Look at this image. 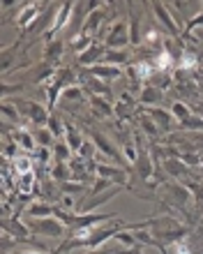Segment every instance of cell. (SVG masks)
Returning <instances> with one entry per match:
<instances>
[{
	"instance_id": "17",
	"label": "cell",
	"mask_w": 203,
	"mask_h": 254,
	"mask_svg": "<svg viewBox=\"0 0 203 254\" xmlns=\"http://www.w3.org/2000/svg\"><path fill=\"white\" fill-rule=\"evenodd\" d=\"M164 171L171 176V178H183V176H192L190 167L185 164L183 160H164Z\"/></svg>"
},
{
	"instance_id": "15",
	"label": "cell",
	"mask_w": 203,
	"mask_h": 254,
	"mask_svg": "<svg viewBox=\"0 0 203 254\" xmlns=\"http://www.w3.org/2000/svg\"><path fill=\"white\" fill-rule=\"evenodd\" d=\"M83 141H86V136L79 132V127H74L72 123H65V143L74 150V155H79V150H81V146H83Z\"/></svg>"
},
{
	"instance_id": "47",
	"label": "cell",
	"mask_w": 203,
	"mask_h": 254,
	"mask_svg": "<svg viewBox=\"0 0 203 254\" xmlns=\"http://www.w3.org/2000/svg\"><path fill=\"white\" fill-rule=\"evenodd\" d=\"M120 102H122V104H127V107H132V109L136 107V100H134V95H129L127 90H125V93L120 95Z\"/></svg>"
},
{
	"instance_id": "45",
	"label": "cell",
	"mask_w": 203,
	"mask_h": 254,
	"mask_svg": "<svg viewBox=\"0 0 203 254\" xmlns=\"http://www.w3.org/2000/svg\"><path fill=\"white\" fill-rule=\"evenodd\" d=\"M169 254H192V250L185 245V243H176L169 248Z\"/></svg>"
},
{
	"instance_id": "28",
	"label": "cell",
	"mask_w": 203,
	"mask_h": 254,
	"mask_svg": "<svg viewBox=\"0 0 203 254\" xmlns=\"http://www.w3.org/2000/svg\"><path fill=\"white\" fill-rule=\"evenodd\" d=\"M72 174V169H69L67 162H55L53 160V169H51V178L58 183H67V176Z\"/></svg>"
},
{
	"instance_id": "36",
	"label": "cell",
	"mask_w": 203,
	"mask_h": 254,
	"mask_svg": "<svg viewBox=\"0 0 203 254\" xmlns=\"http://www.w3.org/2000/svg\"><path fill=\"white\" fill-rule=\"evenodd\" d=\"M2 118H5V123L9 121V123H19V109L16 107H12V104H7V102H2Z\"/></svg>"
},
{
	"instance_id": "24",
	"label": "cell",
	"mask_w": 203,
	"mask_h": 254,
	"mask_svg": "<svg viewBox=\"0 0 203 254\" xmlns=\"http://www.w3.org/2000/svg\"><path fill=\"white\" fill-rule=\"evenodd\" d=\"M102 21H104V12H102V9H95V12H90L88 19H86V23H83V28H81V33H83V35H90L93 30H97V26H100Z\"/></svg>"
},
{
	"instance_id": "32",
	"label": "cell",
	"mask_w": 203,
	"mask_h": 254,
	"mask_svg": "<svg viewBox=\"0 0 203 254\" xmlns=\"http://www.w3.org/2000/svg\"><path fill=\"white\" fill-rule=\"evenodd\" d=\"M90 104L97 109V114L100 116H113V107L108 104L104 97H97V95H90Z\"/></svg>"
},
{
	"instance_id": "1",
	"label": "cell",
	"mask_w": 203,
	"mask_h": 254,
	"mask_svg": "<svg viewBox=\"0 0 203 254\" xmlns=\"http://www.w3.org/2000/svg\"><path fill=\"white\" fill-rule=\"evenodd\" d=\"M152 236H157V241L164 243L166 248L176 245V243H183V238L190 234L187 227H180L173 217H152Z\"/></svg>"
},
{
	"instance_id": "33",
	"label": "cell",
	"mask_w": 203,
	"mask_h": 254,
	"mask_svg": "<svg viewBox=\"0 0 203 254\" xmlns=\"http://www.w3.org/2000/svg\"><path fill=\"white\" fill-rule=\"evenodd\" d=\"M62 102H81L83 100V86H72V88H65L60 95Z\"/></svg>"
},
{
	"instance_id": "48",
	"label": "cell",
	"mask_w": 203,
	"mask_h": 254,
	"mask_svg": "<svg viewBox=\"0 0 203 254\" xmlns=\"http://www.w3.org/2000/svg\"><path fill=\"white\" fill-rule=\"evenodd\" d=\"M21 88H23V83H16V86H2V97H7V95L9 93H14V90H21Z\"/></svg>"
},
{
	"instance_id": "29",
	"label": "cell",
	"mask_w": 203,
	"mask_h": 254,
	"mask_svg": "<svg viewBox=\"0 0 203 254\" xmlns=\"http://www.w3.org/2000/svg\"><path fill=\"white\" fill-rule=\"evenodd\" d=\"M139 125H141V129L148 134L150 139H155V136H159V134H162V129L155 125V121H152L148 114H146V116H139Z\"/></svg>"
},
{
	"instance_id": "19",
	"label": "cell",
	"mask_w": 203,
	"mask_h": 254,
	"mask_svg": "<svg viewBox=\"0 0 203 254\" xmlns=\"http://www.w3.org/2000/svg\"><path fill=\"white\" fill-rule=\"evenodd\" d=\"M53 210L55 206H51V203H30L26 210L28 217H35V220H42V217H53Z\"/></svg>"
},
{
	"instance_id": "30",
	"label": "cell",
	"mask_w": 203,
	"mask_h": 254,
	"mask_svg": "<svg viewBox=\"0 0 203 254\" xmlns=\"http://www.w3.org/2000/svg\"><path fill=\"white\" fill-rule=\"evenodd\" d=\"M72 155H74V150H72L65 141L53 143V160L55 162H67V160H72Z\"/></svg>"
},
{
	"instance_id": "39",
	"label": "cell",
	"mask_w": 203,
	"mask_h": 254,
	"mask_svg": "<svg viewBox=\"0 0 203 254\" xmlns=\"http://www.w3.org/2000/svg\"><path fill=\"white\" fill-rule=\"evenodd\" d=\"M33 183H35V171L33 174H23L21 176V181H19V192L26 196V194L33 190Z\"/></svg>"
},
{
	"instance_id": "46",
	"label": "cell",
	"mask_w": 203,
	"mask_h": 254,
	"mask_svg": "<svg viewBox=\"0 0 203 254\" xmlns=\"http://www.w3.org/2000/svg\"><path fill=\"white\" fill-rule=\"evenodd\" d=\"M35 157H37L40 162H49V157H51V155H49V148L37 146V150H35Z\"/></svg>"
},
{
	"instance_id": "41",
	"label": "cell",
	"mask_w": 203,
	"mask_h": 254,
	"mask_svg": "<svg viewBox=\"0 0 203 254\" xmlns=\"http://www.w3.org/2000/svg\"><path fill=\"white\" fill-rule=\"evenodd\" d=\"M180 160H183L190 169L201 167V153H180Z\"/></svg>"
},
{
	"instance_id": "31",
	"label": "cell",
	"mask_w": 203,
	"mask_h": 254,
	"mask_svg": "<svg viewBox=\"0 0 203 254\" xmlns=\"http://www.w3.org/2000/svg\"><path fill=\"white\" fill-rule=\"evenodd\" d=\"M69 44H72V49H74L79 56L93 47V42H90V35H83V33H79V37H74V40H69Z\"/></svg>"
},
{
	"instance_id": "26",
	"label": "cell",
	"mask_w": 203,
	"mask_h": 254,
	"mask_svg": "<svg viewBox=\"0 0 203 254\" xmlns=\"http://www.w3.org/2000/svg\"><path fill=\"white\" fill-rule=\"evenodd\" d=\"M178 127L183 129V132H203V118L199 114H192L187 121H180Z\"/></svg>"
},
{
	"instance_id": "27",
	"label": "cell",
	"mask_w": 203,
	"mask_h": 254,
	"mask_svg": "<svg viewBox=\"0 0 203 254\" xmlns=\"http://www.w3.org/2000/svg\"><path fill=\"white\" fill-rule=\"evenodd\" d=\"M33 136H35V141H37V146H44V148H51L53 146V132L49 129V127H37L33 132Z\"/></svg>"
},
{
	"instance_id": "8",
	"label": "cell",
	"mask_w": 203,
	"mask_h": 254,
	"mask_svg": "<svg viewBox=\"0 0 203 254\" xmlns=\"http://www.w3.org/2000/svg\"><path fill=\"white\" fill-rule=\"evenodd\" d=\"M146 114L155 121V125L159 127L164 134H171L173 125H176V118H173L171 111H164V109H159V107H150V109H146Z\"/></svg>"
},
{
	"instance_id": "51",
	"label": "cell",
	"mask_w": 203,
	"mask_h": 254,
	"mask_svg": "<svg viewBox=\"0 0 203 254\" xmlns=\"http://www.w3.org/2000/svg\"><path fill=\"white\" fill-rule=\"evenodd\" d=\"M201 169H203V153H201Z\"/></svg>"
},
{
	"instance_id": "5",
	"label": "cell",
	"mask_w": 203,
	"mask_h": 254,
	"mask_svg": "<svg viewBox=\"0 0 203 254\" xmlns=\"http://www.w3.org/2000/svg\"><path fill=\"white\" fill-rule=\"evenodd\" d=\"M127 44H132L127 23H125V21H115L113 26L108 28L106 49H127Z\"/></svg>"
},
{
	"instance_id": "9",
	"label": "cell",
	"mask_w": 203,
	"mask_h": 254,
	"mask_svg": "<svg viewBox=\"0 0 203 254\" xmlns=\"http://www.w3.org/2000/svg\"><path fill=\"white\" fill-rule=\"evenodd\" d=\"M104 54H106V47H102V44H93L88 51H83V54L76 58V63L88 69V67L100 65V61H104Z\"/></svg>"
},
{
	"instance_id": "10",
	"label": "cell",
	"mask_w": 203,
	"mask_h": 254,
	"mask_svg": "<svg viewBox=\"0 0 203 254\" xmlns=\"http://www.w3.org/2000/svg\"><path fill=\"white\" fill-rule=\"evenodd\" d=\"M88 74L108 83V81H113V79H120L122 69L120 67H113V65H106V63H100V65H95V67H88Z\"/></svg>"
},
{
	"instance_id": "18",
	"label": "cell",
	"mask_w": 203,
	"mask_h": 254,
	"mask_svg": "<svg viewBox=\"0 0 203 254\" xmlns=\"http://www.w3.org/2000/svg\"><path fill=\"white\" fill-rule=\"evenodd\" d=\"M90 139L95 141V146H97V148H100V150H102V153H104V155H108V157H111V160H113V162H118V164H122V160H120V155L115 153V148H113V146H111V141H108V139H106V136H102V134L93 132V134H90Z\"/></svg>"
},
{
	"instance_id": "34",
	"label": "cell",
	"mask_w": 203,
	"mask_h": 254,
	"mask_svg": "<svg viewBox=\"0 0 203 254\" xmlns=\"http://www.w3.org/2000/svg\"><path fill=\"white\" fill-rule=\"evenodd\" d=\"M185 185L192 192V199H197L199 206H203V181H187Z\"/></svg>"
},
{
	"instance_id": "13",
	"label": "cell",
	"mask_w": 203,
	"mask_h": 254,
	"mask_svg": "<svg viewBox=\"0 0 203 254\" xmlns=\"http://www.w3.org/2000/svg\"><path fill=\"white\" fill-rule=\"evenodd\" d=\"M81 86H86V90H90V95H97V97H104V100H111V88H108L106 81L95 79V76H90L88 74V79H83Z\"/></svg>"
},
{
	"instance_id": "20",
	"label": "cell",
	"mask_w": 203,
	"mask_h": 254,
	"mask_svg": "<svg viewBox=\"0 0 203 254\" xmlns=\"http://www.w3.org/2000/svg\"><path fill=\"white\" fill-rule=\"evenodd\" d=\"M146 83H150V86L159 88L162 93H166V90H169V88L173 86V76H171L169 72H159V69H157V72L152 74V76H150V79L146 81Z\"/></svg>"
},
{
	"instance_id": "49",
	"label": "cell",
	"mask_w": 203,
	"mask_h": 254,
	"mask_svg": "<svg viewBox=\"0 0 203 254\" xmlns=\"http://www.w3.org/2000/svg\"><path fill=\"white\" fill-rule=\"evenodd\" d=\"M14 254H47V252H21V250L16 252V250H14Z\"/></svg>"
},
{
	"instance_id": "21",
	"label": "cell",
	"mask_w": 203,
	"mask_h": 254,
	"mask_svg": "<svg viewBox=\"0 0 203 254\" xmlns=\"http://www.w3.org/2000/svg\"><path fill=\"white\" fill-rule=\"evenodd\" d=\"M62 47H65V44H62V40H58V37H55V40H51V42H47V49H44V61L47 63H58V58H60L62 56Z\"/></svg>"
},
{
	"instance_id": "3",
	"label": "cell",
	"mask_w": 203,
	"mask_h": 254,
	"mask_svg": "<svg viewBox=\"0 0 203 254\" xmlns=\"http://www.w3.org/2000/svg\"><path fill=\"white\" fill-rule=\"evenodd\" d=\"M95 176L97 178H106V181L115 183L118 188H127L129 190L127 171H125L122 167H111V164H104V162H97L95 164Z\"/></svg>"
},
{
	"instance_id": "11",
	"label": "cell",
	"mask_w": 203,
	"mask_h": 254,
	"mask_svg": "<svg viewBox=\"0 0 203 254\" xmlns=\"http://www.w3.org/2000/svg\"><path fill=\"white\" fill-rule=\"evenodd\" d=\"M122 190L125 188H111V190H106V192L97 194V196H90V201H86L81 206V213H95V208H100L102 203H106V201H111L113 196H118Z\"/></svg>"
},
{
	"instance_id": "4",
	"label": "cell",
	"mask_w": 203,
	"mask_h": 254,
	"mask_svg": "<svg viewBox=\"0 0 203 254\" xmlns=\"http://www.w3.org/2000/svg\"><path fill=\"white\" fill-rule=\"evenodd\" d=\"M14 107H19L21 114L28 116V121L35 123V125H47L51 114H49L47 109L42 107V104H35V102H28V100H16Z\"/></svg>"
},
{
	"instance_id": "50",
	"label": "cell",
	"mask_w": 203,
	"mask_h": 254,
	"mask_svg": "<svg viewBox=\"0 0 203 254\" xmlns=\"http://www.w3.org/2000/svg\"><path fill=\"white\" fill-rule=\"evenodd\" d=\"M197 234H199V236H203V224H201V227H197Z\"/></svg>"
},
{
	"instance_id": "43",
	"label": "cell",
	"mask_w": 203,
	"mask_h": 254,
	"mask_svg": "<svg viewBox=\"0 0 203 254\" xmlns=\"http://www.w3.org/2000/svg\"><path fill=\"white\" fill-rule=\"evenodd\" d=\"M197 26H203V12L201 14H194V16L187 21V26H185V35H190Z\"/></svg>"
},
{
	"instance_id": "25",
	"label": "cell",
	"mask_w": 203,
	"mask_h": 254,
	"mask_svg": "<svg viewBox=\"0 0 203 254\" xmlns=\"http://www.w3.org/2000/svg\"><path fill=\"white\" fill-rule=\"evenodd\" d=\"M14 141L19 143L21 148H26V150H37V141H35V136L30 132H26V129H19V132L14 134Z\"/></svg>"
},
{
	"instance_id": "38",
	"label": "cell",
	"mask_w": 203,
	"mask_h": 254,
	"mask_svg": "<svg viewBox=\"0 0 203 254\" xmlns=\"http://www.w3.org/2000/svg\"><path fill=\"white\" fill-rule=\"evenodd\" d=\"M113 188V183L106 181V178H95V185H93V190H90V196H97V194L106 192V190Z\"/></svg>"
},
{
	"instance_id": "22",
	"label": "cell",
	"mask_w": 203,
	"mask_h": 254,
	"mask_svg": "<svg viewBox=\"0 0 203 254\" xmlns=\"http://www.w3.org/2000/svg\"><path fill=\"white\" fill-rule=\"evenodd\" d=\"M104 63H106V65H113V67L125 65V63H127V51H122V49H106Z\"/></svg>"
},
{
	"instance_id": "40",
	"label": "cell",
	"mask_w": 203,
	"mask_h": 254,
	"mask_svg": "<svg viewBox=\"0 0 203 254\" xmlns=\"http://www.w3.org/2000/svg\"><path fill=\"white\" fill-rule=\"evenodd\" d=\"M14 167H16V174H21V176H23V174H33V171H35L28 157H16V160H14Z\"/></svg>"
},
{
	"instance_id": "37",
	"label": "cell",
	"mask_w": 203,
	"mask_h": 254,
	"mask_svg": "<svg viewBox=\"0 0 203 254\" xmlns=\"http://www.w3.org/2000/svg\"><path fill=\"white\" fill-rule=\"evenodd\" d=\"M93 153H95V141L86 139L83 141V146H81V150H79V157L86 160V162H93Z\"/></svg>"
},
{
	"instance_id": "12",
	"label": "cell",
	"mask_w": 203,
	"mask_h": 254,
	"mask_svg": "<svg viewBox=\"0 0 203 254\" xmlns=\"http://www.w3.org/2000/svg\"><path fill=\"white\" fill-rule=\"evenodd\" d=\"M164 192L169 194V196H173L180 208H185V203L192 199V192L187 190L185 183H166V185H164Z\"/></svg>"
},
{
	"instance_id": "42",
	"label": "cell",
	"mask_w": 203,
	"mask_h": 254,
	"mask_svg": "<svg viewBox=\"0 0 203 254\" xmlns=\"http://www.w3.org/2000/svg\"><path fill=\"white\" fill-rule=\"evenodd\" d=\"M113 114L118 116V121H127L129 116H132V107L122 104V102H115V104H113Z\"/></svg>"
},
{
	"instance_id": "35",
	"label": "cell",
	"mask_w": 203,
	"mask_h": 254,
	"mask_svg": "<svg viewBox=\"0 0 203 254\" xmlns=\"http://www.w3.org/2000/svg\"><path fill=\"white\" fill-rule=\"evenodd\" d=\"M47 127L53 132V136H65V123H60V118L55 114H51V118H49Z\"/></svg>"
},
{
	"instance_id": "2",
	"label": "cell",
	"mask_w": 203,
	"mask_h": 254,
	"mask_svg": "<svg viewBox=\"0 0 203 254\" xmlns=\"http://www.w3.org/2000/svg\"><path fill=\"white\" fill-rule=\"evenodd\" d=\"M28 229L37 236H53V238H62L65 236V224L55 217H42V220H35V217H26Z\"/></svg>"
},
{
	"instance_id": "7",
	"label": "cell",
	"mask_w": 203,
	"mask_h": 254,
	"mask_svg": "<svg viewBox=\"0 0 203 254\" xmlns=\"http://www.w3.org/2000/svg\"><path fill=\"white\" fill-rule=\"evenodd\" d=\"M42 7L47 5H35V2H28V5H23V12L16 16V26L21 28V30H30L33 28V23L42 16Z\"/></svg>"
},
{
	"instance_id": "14",
	"label": "cell",
	"mask_w": 203,
	"mask_h": 254,
	"mask_svg": "<svg viewBox=\"0 0 203 254\" xmlns=\"http://www.w3.org/2000/svg\"><path fill=\"white\" fill-rule=\"evenodd\" d=\"M69 12H74V5L72 2H62L60 9H58V14H55V21H53V28L51 30H47V40L51 42V35L53 33H60L62 28L67 26V21H69Z\"/></svg>"
},
{
	"instance_id": "44",
	"label": "cell",
	"mask_w": 203,
	"mask_h": 254,
	"mask_svg": "<svg viewBox=\"0 0 203 254\" xmlns=\"http://www.w3.org/2000/svg\"><path fill=\"white\" fill-rule=\"evenodd\" d=\"M83 183H62V192L65 194H79V192H83Z\"/></svg>"
},
{
	"instance_id": "16",
	"label": "cell",
	"mask_w": 203,
	"mask_h": 254,
	"mask_svg": "<svg viewBox=\"0 0 203 254\" xmlns=\"http://www.w3.org/2000/svg\"><path fill=\"white\" fill-rule=\"evenodd\" d=\"M162 97H164V93L159 90V88L150 86V83H143L141 95H139V102L146 104V107H152V104H157V102H162Z\"/></svg>"
},
{
	"instance_id": "23",
	"label": "cell",
	"mask_w": 203,
	"mask_h": 254,
	"mask_svg": "<svg viewBox=\"0 0 203 254\" xmlns=\"http://www.w3.org/2000/svg\"><path fill=\"white\" fill-rule=\"evenodd\" d=\"M171 114H173V118H176L178 123L180 121H187V118H190L192 114H194V109H190V104H187V102H173V104H171Z\"/></svg>"
},
{
	"instance_id": "6",
	"label": "cell",
	"mask_w": 203,
	"mask_h": 254,
	"mask_svg": "<svg viewBox=\"0 0 203 254\" xmlns=\"http://www.w3.org/2000/svg\"><path fill=\"white\" fill-rule=\"evenodd\" d=\"M152 12H155V16H157V21L162 23L166 30H169L173 37H178V33H180V26L176 23V19L171 16V7L169 5H162V2H152Z\"/></svg>"
}]
</instances>
